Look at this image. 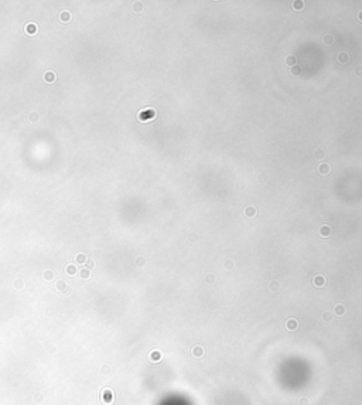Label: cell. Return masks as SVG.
<instances>
[{"label": "cell", "mask_w": 362, "mask_h": 405, "mask_svg": "<svg viewBox=\"0 0 362 405\" xmlns=\"http://www.w3.org/2000/svg\"><path fill=\"white\" fill-rule=\"evenodd\" d=\"M43 79H44V82H47V84H52V82H55V79H57V74H55L52 70H48V71H45V72L43 74Z\"/></svg>", "instance_id": "obj_1"}, {"label": "cell", "mask_w": 362, "mask_h": 405, "mask_svg": "<svg viewBox=\"0 0 362 405\" xmlns=\"http://www.w3.org/2000/svg\"><path fill=\"white\" fill-rule=\"evenodd\" d=\"M58 18L61 23H70L72 20V13L70 10H61L58 14Z\"/></svg>", "instance_id": "obj_2"}, {"label": "cell", "mask_w": 362, "mask_h": 405, "mask_svg": "<svg viewBox=\"0 0 362 405\" xmlns=\"http://www.w3.org/2000/svg\"><path fill=\"white\" fill-rule=\"evenodd\" d=\"M24 30H26V33L29 36H36L38 33V26H37L36 23H29V24H26Z\"/></svg>", "instance_id": "obj_3"}, {"label": "cell", "mask_w": 362, "mask_h": 405, "mask_svg": "<svg viewBox=\"0 0 362 405\" xmlns=\"http://www.w3.org/2000/svg\"><path fill=\"white\" fill-rule=\"evenodd\" d=\"M191 353H192V356H194L195 358H201V357H204L205 351H204V347L202 346H195L194 349L191 350Z\"/></svg>", "instance_id": "obj_4"}, {"label": "cell", "mask_w": 362, "mask_h": 405, "mask_svg": "<svg viewBox=\"0 0 362 405\" xmlns=\"http://www.w3.org/2000/svg\"><path fill=\"white\" fill-rule=\"evenodd\" d=\"M313 284H314V286H317V287H322L324 285H326V278L322 275H317L313 279Z\"/></svg>", "instance_id": "obj_5"}, {"label": "cell", "mask_w": 362, "mask_h": 405, "mask_svg": "<svg viewBox=\"0 0 362 405\" xmlns=\"http://www.w3.org/2000/svg\"><path fill=\"white\" fill-rule=\"evenodd\" d=\"M345 312H347V309H345L344 305H337L335 307H334V313H335V316H338V317L344 316Z\"/></svg>", "instance_id": "obj_6"}, {"label": "cell", "mask_w": 362, "mask_h": 405, "mask_svg": "<svg viewBox=\"0 0 362 405\" xmlns=\"http://www.w3.org/2000/svg\"><path fill=\"white\" fill-rule=\"evenodd\" d=\"M286 327H287V330L294 331L297 329V322L294 319H289V320L286 322Z\"/></svg>", "instance_id": "obj_7"}, {"label": "cell", "mask_w": 362, "mask_h": 405, "mask_svg": "<svg viewBox=\"0 0 362 405\" xmlns=\"http://www.w3.org/2000/svg\"><path fill=\"white\" fill-rule=\"evenodd\" d=\"M38 119H40V114H38L37 110H33V112H30V115H29V121H30V122L36 123V122H38Z\"/></svg>", "instance_id": "obj_8"}, {"label": "cell", "mask_w": 362, "mask_h": 405, "mask_svg": "<svg viewBox=\"0 0 362 405\" xmlns=\"http://www.w3.org/2000/svg\"><path fill=\"white\" fill-rule=\"evenodd\" d=\"M65 271H67V273H68V275H75V272H77V268H75L74 265H68Z\"/></svg>", "instance_id": "obj_9"}, {"label": "cell", "mask_w": 362, "mask_h": 405, "mask_svg": "<svg viewBox=\"0 0 362 405\" xmlns=\"http://www.w3.org/2000/svg\"><path fill=\"white\" fill-rule=\"evenodd\" d=\"M81 276H82L84 279H88L89 276H91V271H89V269H86V268L82 269V271H81Z\"/></svg>", "instance_id": "obj_10"}, {"label": "cell", "mask_w": 362, "mask_h": 405, "mask_svg": "<svg viewBox=\"0 0 362 405\" xmlns=\"http://www.w3.org/2000/svg\"><path fill=\"white\" fill-rule=\"evenodd\" d=\"M75 259H77L78 264H84V262L86 261V258H85V255H84V254H78Z\"/></svg>", "instance_id": "obj_11"}, {"label": "cell", "mask_w": 362, "mask_h": 405, "mask_svg": "<svg viewBox=\"0 0 362 405\" xmlns=\"http://www.w3.org/2000/svg\"><path fill=\"white\" fill-rule=\"evenodd\" d=\"M328 164H321L320 167H318V172L320 173H328Z\"/></svg>", "instance_id": "obj_12"}, {"label": "cell", "mask_w": 362, "mask_h": 405, "mask_svg": "<svg viewBox=\"0 0 362 405\" xmlns=\"http://www.w3.org/2000/svg\"><path fill=\"white\" fill-rule=\"evenodd\" d=\"M57 286H58V289L61 292H67V291H68V287H67V285L64 284V282H58V285H57Z\"/></svg>", "instance_id": "obj_13"}, {"label": "cell", "mask_w": 362, "mask_h": 405, "mask_svg": "<svg viewBox=\"0 0 362 405\" xmlns=\"http://www.w3.org/2000/svg\"><path fill=\"white\" fill-rule=\"evenodd\" d=\"M133 10L135 11H142L143 10V4L142 3H135L133 4Z\"/></svg>", "instance_id": "obj_14"}, {"label": "cell", "mask_w": 362, "mask_h": 405, "mask_svg": "<svg viewBox=\"0 0 362 405\" xmlns=\"http://www.w3.org/2000/svg\"><path fill=\"white\" fill-rule=\"evenodd\" d=\"M52 275H54V273H52L51 271H47V272H44V278H45V280H51V279H52Z\"/></svg>", "instance_id": "obj_15"}, {"label": "cell", "mask_w": 362, "mask_h": 405, "mask_svg": "<svg viewBox=\"0 0 362 405\" xmlns=\"http://www.w3.org/2000/svg\"><path fill=\"white\" fill-rule=\"evenodd\" d=\"M292 74L294 75V77H299V74H301V68L299 70V68H296V70H293L292 71Z\"/></svg>", "instance_id": "obj_16"}, {"label": "cell", "mask_w": 362, "mask_h": 405, "mask_svg": "<svg viewBox=\"0 0 362 405\" xmlns=\"http://www.w3.org/2000/svg\"><path fill=\"white\" fill-rule=\"evenodd\" d=\"M328 232H330V230H328V227H324V234H321V235H324V237H327V235H328Z\"/></svg>", "instance_id": "obj_17"}, {"label": "cell", "mask_w": 362, "mask_h": 405, "mask_svg": "<svg viewBox=\"0 0 362 405\" xmlns=\"http://www.w3.org/2000/svg\"><path fill=\"white\" fill-rule=\"evenodd\" d=\"M359 20H361V21H362V11H361V13H359Z\"/></svg>", "instance_id": "obj_18"}]
</instances>
